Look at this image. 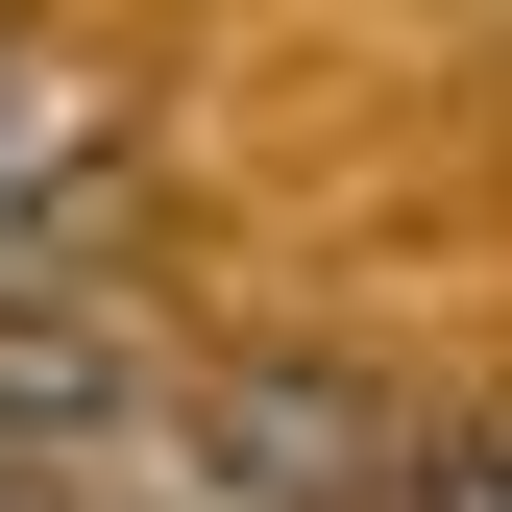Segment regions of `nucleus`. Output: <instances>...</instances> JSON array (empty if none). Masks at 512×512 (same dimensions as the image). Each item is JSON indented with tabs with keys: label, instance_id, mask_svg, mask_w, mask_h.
<instances>
[{
	"label": "nucleus",
	"instance_id": "f03ea898",
	"mask_svg": "<svg viewBox=\"0 0 512 512\" xmlns=\"http://www.w3.org/2000/svg\"><path fill=\"white\" fill-rule=\"evenodd\" d=\"M391 512H512V415H439L415 464H391Z\"/></svg>",
	"mask_w": 512,
	"mask_h": 512
},
{
	"label": "nucleus",
	"instance_id": "20e7f679",
	"mask_svg": "<svg viewBox=\"0 0 512 512\" xmlns=\"http://www.w3.org/2000/svg\"><path fill=\"white\" fill-rule=\"evenodd\" d=\"M0 196H25V74H0Z\"/></svg>",
	"mask_w": 512,
	"mask_h": 512
},
{
	"label": "nucleus",
	"instance_id": "7ed1b4c3",
	"mask_svg": "<svg viewBox=\"0 0 512 512\" xmlns=\"http://www.w3.org/2000/svg\"><path fill=\"white\" fill-rule=\"evenodd\" d=\"M0 415H122V366H98V342H49V317H0Z\"/></svg>",
	"mask_w": 512,
	"mask_h": 512
},
{
	"label": "nucleus",
	"instance_id": "f257e3e1",
	"mask_svg": "<svg viewBox=\"0 0 512 512\" xmlns=\"http://www.w3.org/2000/svg\"><path fill=\"white\" fill-rule=\"evenodd\" d=\"M196 439L244 464V512H391V415H366L342 366H220Z\"/></svg>",
	"mask_w": 512,
	"mask_h": 512
}]
</instances>
